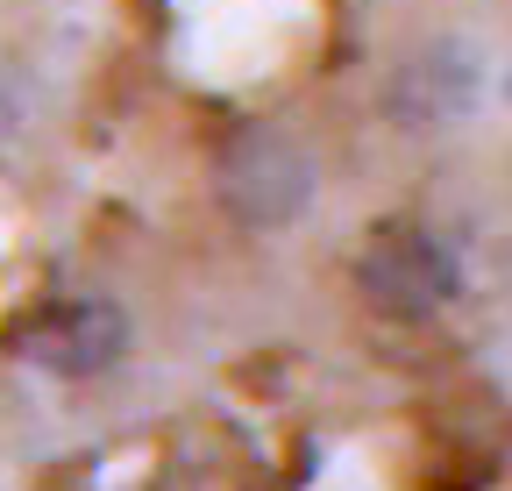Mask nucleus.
<instances>
[{
	"instance_id": "f03ea898",
	"label": "nucleus",
	"mask_w": 512,
	"mask_h": 491,
	"mask_svg": "<svg viewBox=\"0 0 512 491\" xmlns=\"http://www.w3.org/2000/svg\"><path fill=\"white\" fill-rule=\"evenodd\" d=\"M356 278H363L370 306H384V314H434V306L456 292V264H448V250L420 228H377Z\"/></svg>"
},
{
	"instance_id": "f257e3e1",
	"label": "nucleus",
	"mask_w": 512,
	"mask_h": 491,
	"mask_svg": "<svg viewBox=\"0 0 512 491\" xmlns=\"http://www.w3.org/2000/svg\"><path fill=\"white\" fill-rule=\"evenodd\" d=\"M306 193H313V164H306V150L292 136L249 129V136H235L221 150V200L242 221H256V228L271 221L278 228V221H292L306 207Z\"/></svg>"
},
{
	"instance_id": "7ed1b4c3",
	"label": "nucleus",
	"mask_w": 512,
	"mask_h": 491,
	"mask_svg": "<svg viewBox=\"0 0 512 491\" xmlns=\"http://www.w3.org/2000/svg\"><path fill=\"white\" fill-rule=\"evenodd\" d=\"M121 349V314L100 299H79V306H64V314L36 335V356L57 363V371H100V363H114Z\"/></svg>"
}]
</instances>
